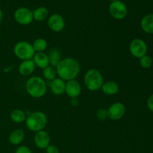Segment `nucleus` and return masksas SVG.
I'll return each mask as SVG.
<instances>
[{
	"label": "nucleus",
	"mask_w": 153,
	"mask_h": 153,
	"mask_svg": "<svg viewBox=\"0 0 153 153\" xmlns=\"http://www.w3.org/2000/svg\"><path fill=\"white\" fill-rule=\"evenodd\" d=\"M34 141L36 146L39 149H46L50 144L51 138L49 133L44 130H41L35 133Z\"/></svg>",
	"instance_id": "f8f14e48"
},
{
	"label": "nucleus",
	"mask_w": 153,
	"mask_h": 153,
	"mask_svg": "<svg viewBox=\"0 0 153 153\" xmlns=\"http://www.w3.org/2000/svg\"><path fill=\"white\" fill-rule=\"evenodd\" d=\"M13 53L15 56L22 61L31 60L34 57L35 52L32 44L27 41H19L13 47Z\"/></svg>",
	"instance_id": "39448f33"
},
{
	"label": "nucleus",
	"mask_w": 153,
	"mask_h": 153,
	"mask_svg": "<svg viewBox=\"0 0 153 153\" xmlns=\"http://www.w3.org/2000/svg\"><path fill=\"white\" fill-rule=\"evenodd\" d=\"M108 1H111V2H113V1H117V0H108Z\"/></svg>",
	"instance_id": "c756f323"
},
{
	"label": "nucleus",
	"mask_w": 153,
	"mask_h": 153,
	"mask_svg": "<svg viewBox=\"0 0 153 153\" xmlns=\"http://www.w3.org/2000/svg\"><path fill=\"white\" fill-rule=\"evenodd\" d=\"M104 83V79L100 70L97 69H90L85 73L84 76V84L89 91H98L101 89Z\"/></svg>",
	"instance_id": "20e7f679"
},
{
	"label": "nucleus",
	"mask_w": 153,
	"mask_h": 153,
	"mask_svg": "<svg viewBox=\"0 0 153 153\" xmlns=\"http://www.w3.org/2000/svg\"><path fill=\"white\" fill-rule=\"evenodd\" d=\"M10 120L13 121V123H21L25 122L26 120V114L25 112L20 109H15V110L12 111L10 115Z\"/></svg>",
	"instance_id": "412c9836"
},
{
	"label": "nucleus",
	"mask_w": 153,
	"mask_h": 153,
	"mask_svg": "<svg viewBox=\"0 0 153 153\" xmlns=\"http://www.w3.org/2000/svg\"><path fill=\"white\" fill-rule=\"evenodd\" d=\"M50 91L54 95L61 96L65 93L66 82L60 78H55L53 80L49 82Z\"/></svg>",
	"instance_id": "ddd939ff"
},
{
	"label": "nucleus",
	"mask_w": 153,
	"mask_h": 153,
	"mask_svg": "<svg viewBox=\"0 0 153 153\" xmlns=\"http://www.w3.org/2000/svg\"><path fill=\"white\" fill-rule=\"evenodd\" d=\"M109 13L115 19L121 20L123 19L128 13V9L124 2L120 0L111 2L108 7Z\"/></svg>",
	"instance_id": "423d86ee"
},
{
	"label": "nucleus",
	"mask_w": 153,
	"mask_h": 153,
	"mask_svg": "<svg viewBox=\"0 0 153 153\" xmlns=\"http://www.w3.org/2000/svg\"><path fill=\"white\" fill-rule=\"evenodd\" d=\"M139 59H140V65L142 68L148 69L152 65V60L149 55H146Z\"/></svg>",
	"instance_id": "b1692460"
},
{
	"label": "nucleus",
	"mask_w": 153,
	"mask_h": 153,
	"mask_svg": "<svg viewBox=\"0 0 153 153\" xmlns=\"http://www.w3.org/2000/svg\"><path fill=\"white\" fill-rule=\"evenodd\" d=\"M47 45V42L45 39L37 38L34 41L32 46L35 52H42L46 50Z\"/></svg>",
	"instance_id": "4be33fe9"
},
{
	"label": "nucleus",
	"mask_w": 153,
	"mask_h": 153,
	"mask_svg": "<svg viewBox=\"0 0 153 153\" xmlns=\"http://www.w3.org/2000/svg\"><path fill=\"white\" fill-rule=\"evenodd\" d=\"M65 93L69 97L76 99L82 94V86L76 79L67 81L65 85Z\"/></svg>",
	"instance_id": "9b49d317"
},
{
	"label": "nucleus",
	"mask_w": 153,
	"mask_h": 153,
	"mask_svg": "<svg viewBox=\"0 0 153 153\" xmlns=\"http://www.w3.org/2000/svg\"><path fill=\"white\" fill-rule=\"evenodd\" d=\"M46 153H59V149L55 145L49 144L47 147L46 148Z\"/></svg>",
	"instance_id": "a878e982"
},
{
	"label": "nucleus",
	"mask_w": 153,
	"mask_h": 153,
	"mask_svg": "<svg viewBox=\"0 0 153 153\" xmlns=\"http://www.w3.org/2000/svg\"><path fill=\"white\" fill-rule=\"evenodd\" d=\"M147 107L149 111L153 112V94L150 96L147 100Z\"/></svg>",
	"instance_id": "bb28decb"
},
{
	"label": "nucleus",
	"mask_w": 153,
	"mask_h": 153,
	"mask_svg": "<svg viewBox=\"0 0 153 153\" xmlns=\"http://www.w3.org/2000/svg\"><path fill=\"white\" fill-rule=\"evenodd\" d=\"M129 51L134 58H140L147 53V45L142 39H134L130 43Z\"/></svg>",
	"instance_id": "6e6552de"
},
{
	"label": "nucleus",
	"mask_w": 153,
	"mask_h": 153,
	"mask_svg": "<svg viewBox=\"0 0 153 153\" xmlns=\"http://www.w3.org/2000/svg\"><path fill=\"white\" fill-rule=\"evenodd\" d=\"M57 76L64 81L73 80L80 73V65L76 59L73 58H65L61 59L57 65Z\"/></svg>",
	"instance_id": "f257e3e1"
},
{
	"label": "nucleus",
	"mask_w": 153,
	"mask_h": 153,
	"mask_svg": "<svg viewBox=\"0 0 153 153\" xmlns=\"http://www.w3.org/2000/svg\"><path fill=\"white\" fill-rule=\"evenodd\" d=\"M47 24L49 28L54 32H61L65 27V20L61 14L53 13L48 17Z\"/></svg>",
	"instance_id": "9d476101"
},
{
	"label": "nucleus",
	"mask_w": 153,
	"mask_h": 153,
	"mask_svg": "<svg viewBox=\"0 0 153 153\" xmlns=\"http://www.w3.org/2000/svg\"><path fill=\"white\" fill-rule=\"evenodd\" d=\"M98 117L100 120H104V118L107 116V111H104V112L102 113V110H100L98 111Z\"/></svg>",
	"instance_id": "cd10ccee"
},
{
	"label": "nucleus",
	"mask_w": 153,
	"mask_h": 153,
	"mask_svg": "<svg viewBox=\"0 0 153 153\" xmlns=\"http://www.w3.org/2000/svg\"><path fill=\"white\" fill-rule=\"evenodd\" d=\"M49 17V10L46 7H39L33 10V18L37 22L46 20Z\"/></svg>",
	"instance_id": "aec40b11"
},
{
	"label": "nucleus",
	"mask_w": 153,
	"mask_h": 153,
	"mask_svg": "<svg viewBox=\"0 0 153 153\" xmlns=\"http://www.w3.org/2000/svg\"><path fill=\"white\" fill-rule=\"evenodd\" d=\"M35 67L36 66L32 59L25 60V61H22L18 70H19V73L21 76H28L34 71Z\"/></svg>",
	"instance_id": "4468645a"
},
{
	"label": "nucleus",
	"mask_w": 153,
	"mask_h": 153,
	"mask_svg": "<svg viewBox=\"0 0 153 153\" xmlns=\"http://www.w3.org/2000/svg\"><path fill=\"white\" fill-rule=\"evenodd\" d=\"M25 90L28 95L34 98H41L47 91L46 81L40 76L29 78L25 84Z\"/></svg>",
	"instance_id": "f03ea898"
},
{
	"label": "nucleus",
	"mask_w": 153,
	"mask_h": 153,
	"mask_svg": "<svg viewBox=\"0 0 153 153\" xmlns=\"http://www.w3.org/2000/svg\"><path fill=\"white\" fill-rule=\"evenodd\" d=\"M32 61H34L36 67H39L40 69H43V70L46 68V67H47L48 66H49L48 55L44 52H35L32 58Z\"/></svg>",
	"instance_id": "2eb2a0df"
},
{
	"label": "nucleus",
	"mask_w": 153,
	"mask_h": 153,
	"mask_svg": "<svg viewBox=\"0 0 153 153\" xmlns=\"http://www.w3.org/2000/svg\"><path fill=\"white\" fill-rule=\"evenodd\" d=\"M140 27L144 32L153 34V13H149L143 16L140 20Z\"/></svg>",
	"instance_id": "f3484780"
},
{
	"label": "nucleus",
	"mask_w": 153,
	"mask_h": 153,
	"mask_svg": "<svg viewBox=\"0 0 153 153\" xmlns=\"http://www.w3.org/2000/svg\"><path fill=\"white\" fill-rule=\"evenodd\" d=\"M2 19H3V12L2 10H1V9L0 8V24H1V21H2Z\"/></svg>",
	"instance_id": "c85d7f7f"
},
{
	"label": "nucleus",
	"mask_w": 153,
	"mask_h": 153,
	"mask_svg": "<svg viewBox=\"0 0 153 153\" xmlns=\"http://www.w3.org/2000/svg\"><path fill=\"white\" fill-rule=\"evenodd\" d=\"M103 94L108 96H113L117 94L119 91V85L116 82L114 81H108L103 83L101 88Z\"/></svg>",
	"instance_id": "dca6fc26"
},
{
	"label": "nucleus",
	"mask_w": 153,
	"mask_h": 153,
	"mask_svg": "<svg viewBox=\"0 0 153 153\" xmlns=\"http://www.w3.org/2000/svg\"><path fill=\"white\" fill-rule=\"evenodd\" d=\"M15 153H32L31 149L27 146H19V147L16 148Z\"/></svg>",
	"instance_id": "393cba45"
},
{
	"label": "nucleus",
	"mask_w": 153,
	"mask_h": 153,
	"mask_svg": "<svg viewBox=\"0 0 153 153\" xmlns=\"http://www.w3.org/2000/svg\"><path fill=\"white\" fill-rule=\"evenodd\" d=\"M25 126L34 132L44 129L47 125V117L43 111H37L29 114L25 120Z\"/></svg>",
	"instance_id": "7ed1b4c3"
},
{
	"label": "nucleus",
	"mask_w": 153,
	"mask_h": 153,
	"mask_svg": "<svg viewBox=\"0 0 153 153\" xmlns=\"http://www.w3.org/2000/svg\"><path fill=\"white\" fill-rule=\"evenodd\" d=\"M25 138V132L22 129H15L9 135V142L12 145H19Z\"/></svg>",
	"instance_id": "a211bd4d"
},
{
	"label": "nucleus",
	"mask_w": 153,
	"mask_h": 153,
	"mask_svg": "<svg viewBox=\"0 0 153 153\" xmlns=\"http://www.w3.org/2000/svg\"><path fill=\"white\" fill-rule=\"evenodd\" d=\"M43 76L45 79L48 81H52L55 79L57 76V73L55 69L52 66H48L47 67L43 70Z\"/></svg>",
	"instance_id": "5701e85b"
},
{
	"label": "nucleus",
	"mask_w": 153,
	"mask_h": 153,
	"mask_svg": "<svg viewBox=\"0 0 153 153\" xmlns=\"http://www.w3.org/2000/svg\"><path fill=\"white\" fill-rule=\"evenodd\" d=\"M126 114V107L122 102H114L109 106L107 110V116L111 120L117 121L122 119Z\"/></svg>",
	"instance_id": "1a4fd4ad"
},
{
	"label": "nucleus",
	"mask_w": 153,
	"mask_h": 153,
	"mask_svg": "<svg viewBox=\"0 0 153 153\" xmlns=\"http://www.w3.org/2000/svg\"><path fill=\"white\" fill-rule=\"evenodd\" d=\"M13 17L17 23L22 25H29L34 20L33 11L25 7H21L16 9L13 13Z\"/></svg>",
	"instance_id": "0eeeda50"
},
{
	"label": "nucleus",
	"mask_w": 153,
	"mask_h": 153,
	"mask_svg": "<svg viewBox=\"0 0 153 153\" xmlns=\"http://www.w3.org/2000/svg\"><path fill=\"white\" fill-rule=\"evenodd\" d=\"M49 58V65L53 67H56L61 60V52L57 48H52L47 54Z\"/></svg>",
	"instance_id": "6ab92c4d"
}]
</instances>
